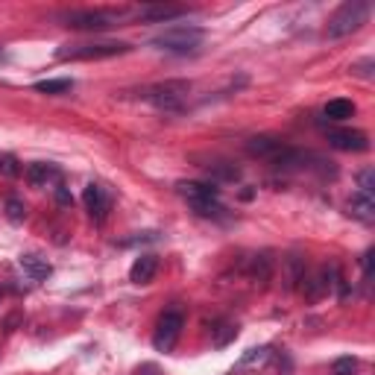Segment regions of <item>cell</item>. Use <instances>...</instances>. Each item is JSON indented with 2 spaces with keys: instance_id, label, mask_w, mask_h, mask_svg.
I'll return each instance as SVG.
<instances>
[{
  "instance_id": "obj_1",
  "label": "cell",
  "mask_w": 375,
  "mask_h": 375,
  "mask_svg": "<svg viewBox=\"0 0 375 375\" xmlns=\"http://www.w3.org/2000/svg\"><path fill=\"white\" fill-rule=\"evenodd\" d=\"M132 50L126 41H82V44H62L56 50V59L62 62H100L112 56H124Z\"/></svg>"
},
{
  "instance_id": "obj_2",
  "label": "cell",
  "mask_w": 375,
  "mask_h": 375,
  "mask_svg": "<svg viewBox=\"0 0 375 375\" xmlns=\"http://www.w3.org/2000/svg\"><path fill=\"white\" fill-rule=\"evenodd\" d=\"M367 18H370V3H363V0H349V3H343L332 18H328L326 38H332V41L346 38L367 24Z\"/></svg>"
},
{
  "instance_id": "obj_3",
  "label": "cell",
  "mask_w": 375,
  "mask_h": 375,
  "mask_svg": "<svg viewBox=\"0 0 375 375\" xmlns=\"http://www.w3.org/2000/svg\"><path fill=\"white\" fill-rule=\"evenodd\" d=\"M203 38H205V32H203L200 27L176 24V27H168L164 32H159V36L152 38V44H156L159 50L179 53V56H185V53H194L196 47H200Z\"/></svg>"
},
{
  "instance_id": "obj_4",
  "label": "cell",
  "mask_w": 375,
  "mask_h": 375,
  "mask_svg": "<svg viewBox=\"0 0 375 375\" xmlns=\"http://www.w3.org/2000/svg\"><path fill=\"white\" fill-rule=\"evenodd\" d=\"M65 21V27L80 30V32H103L109 27H115L124 12H109V9H71V12L59 15Z\"/></svg>"
},
{
  "instance_id": "obj_5",
  "label": "cell",
  "mask_w": 375,
  "mask_h": 375,
  "mask_svg": "<svg viewBox=\"0 0 375 375\" xmlns=\"http://www.w3.org/2000/svg\"><path fill=\"white\" fill-rule=\"evenodd\" d=\"M188 91H191V85H188V82H161V85L147 88L144 97L152 106L164 109V112H182Z\"/></svg>"
},
{
  "instance_id": "obj_6",
  "label": "cell",
  "mask_w": 375,
  "mask_h": 375,
  "mask_svg": "<svg viewBox=\"0 0 375 375\" xmlns=\"http://www.w3.org/2000/svg\"><path fill=\"white\" fill-rule=\"evenodd\" d=\"M182 328H185V317L182 311H164L156 323V334H152V346L159 352H173L176 343L182 337Z\"/></svg>"
},
{
  "instance_id": "obj_7",
  "label": "cell",
  "mask_w": 375,
  "mask_h": 375,
  "mask_svg": "<svg viewBox=\"0 0 375 375\" xmlns=\"http://www.w3.org/2000/svg\"><path fill=\"white\" fill-rule=\"evenodd\" d=\"M326 138H328V147L343 150V152L370 150V138H367V132H361V129H328Z\"/></svg>"
},
{
  "instance_id": "obj_8",
  "label": "cell",
  "mask_w": 375,
  "mask_h": 375,
  "mask_svg": "<svg viewBox=\"0 0 375 375\" xmlns=\"http://www.w3.org/2000/svg\"><path fill=\"white\" fill-rule=\"evenodd\" d=\"M82 203H85V212L91 214L94 223H103L109 217V212H112V196L106 194L103 185H94V182L82 191Z\"/></svg>"
},
{
  "instance_id": "obj_9",
  "label": "cell",
  "mask_w": 375,
  "mask_h": 375,
  "mask_svg": "<svg viewBox=\"0 0 375 375\" xmlns=\"http://www.w3.org/2000/svg\"><path fill=\"white\" fill-rule=\"evenodd\" d=\"M299 291L305 299H323V296L332 291V267H323V270H317V273H305V279L299 282Z\"/></svg>"
},
{
  "instance_id": "obj_10",
  "label": "cell",
  "mask_w": 375,
  "mask_h": 375,
  "mask_svg": "<svg viewBox=\"0 0 375 375\" xmlns=\"http://www.w3.org/2000/svg\"><path fill=\"white\" fill-rule=\"evenodd\" d=\"M27 182L32 188H50V185H62V170L56 164H47V161H32L27 168Z\"/></svg>"
},
{
  "instance_id": "obj_11",
  "label": "cell",
  "mask_w": 375,
  "mask_h": 375,
  "mask_svg": "<svg viewBox=\"0 0 375 375\" xmlns=\"http://www.w3.org/2000/svg\"><path fill=\"white\" fill-rule=\"evenodd\" d=\"M176 191H179L188 203H208V200H220V191L214 185H205V182H179L176 185Z\"/></svg>"
},
{
  "instance_id": "obj_12",
  "label": "cell",
  "mask_w": 375,
  "mask_h": 375,
  "mask_svg": "<svg viewBox=\"0 0 375 375\" xmlns=\"http://www.w3.org/2000/svg\"><path fill=\"white\" fill-rule=\"evenodd\" d=\"M156 273H159V258L147 252V255L135 258V264L129 267V282L132 284H150L156 279Z\"/></svg>"
},
{
  "instance_id": "obj_13",
  "label": "cell",
  "mask_w": 375,
  "mask_h": 375,
  "mask_svg": "<svg viewBox=\"0 0 375 375\" xmlns=\"http://www.w3.org/2000/svg\"><path fill=\"white\" fill-rule=\"evenodd\" d=\"M18 264H21V270H24L32 282H44V279H50V273H53L50 261L41 258V255H36V252H27V255H21Z\"/></svg>"
},
{
  "instance_id": "obj_14",
  "label": "cell",
  "mask_w": 375,
  "mask_h": 375,
  "mask_svg": "<svg viewBox=\"0 0 375 375\" xmlns=\"http://www.w3.org/2000/svg\"><path fill=\"white\" fill-rule=\"evenodd\" d=\"M247 150H249V156H258V159H267V161H273L279 152L284 150V144L279 138H270V135H255V138H249V144H247Z\"/></svg>"
},
{
  "instance_id": "obj_15",
  "label": "cell",
  "mask_w": 375,
  "mask_h": 375,
  "mask_svg": "<svg viewBox=\"0 0 375 375\" xmlns=\"http://www.w3.org/2000/svg\"><path fill=\"white\" fill-rule=\"evenodd\" d=\"M247 275L252 282H267L270 275H273V258H270V252H261V255H252L247 261Z\"/></svg>"
},
{
  "instance_id": "obj_16",
  "label": "cell",
  "mask_w": 375,
  "mask_h": 375,
  "mask_svg": "<svg viewBox=\"0 0 375 375\" xmlns=\"http://www.w3.org/2000/svg\"><path fill=\"white\" fill-rule=\"evenodd\" d=\"M349 214L363 220V223H372L375 220V196H367V194H355L349 200Z\"/></svg>"
},
{
  "instance_id": "obj_17",
  "label": "cell",
  "mask_w": 375,
  "mask_h": 375,
  "mask_svg": "<svg viewBox=\"0 0 375 375\" xmlns=\"http://www.w3.org/2000/svg\"><path fill=\"white\" fill-rule=\"evenodd\" d=\"M138 15L144 18V21H173V18H182L188 15V9L185 6H144V9H138Z\"/></svg>"
},
{
  "instance_id": "obj_18",
  "label": "cell",
  "mask_w": 375,
  "mask_h": 375,
  "mask_svg": "<svg viewBox=\"0 0 375 375\" xmlns=\"http://www.w3.org/2000/svg\"><path fill=\"white\" fill-rule=\"evenodd\" d=\"M323 115H326L328 120H334V124H343V120L355 117V103L343 100V97H337V100H328V103H326Z\"/></svg>"
},
{
  "instance_id": "obj_19",
  "label": "cell",
  "mask_w": 375,
  "mask_h": 375,
  "mask_svg": "<svg viewBox=\"0 0 375 375\" xmlns=\"http://www.w3.org/2000/svg\"><path fill=\"white\" fill-rule=\"evenodd\" d=\"M205 173L212 176V182H238L240 179V170L229 161H214V164H205Z\"/></svg>"
},
{
  "instance_id": "obj_20",
  "label": "cell",
  "mask_w": 375,
  "mask_h": 375,
  "mask_svg": "<svg viewBox=\"0 0 375 375\" xmlns=\"http://www.w3.org/2000/svg\"><path fill=\"white\" fill-rule=\"evenodd\" d=\"M288 288H299V282L305 279V258L302 255H288Z\"/></svg>"
},
{
  "instance_id": "obj_21",
  "label": "cell",
  "mask_w": 375,
  "mask_h": 375,
  "mask_svg": "<svg viewBox=\"0 0 375 375\" xmlns=\"http://www.w3.org/2000/svg\"><path fill=\"white\" fill-rule=\"evenodd\" d=\"M73 88V82L71 80H44V82H36V91H41V94H68Z\"/></svg>"
},
{
  "instance_id": "obj_22",
  "label": "cell",
  "mask_w": 375,
  "mask_h": 375,
  "mask_svg": "<svg viewBox=\"0 0 375 375\" xmlns=\"http://www.w3.org/2000/svg\"><path fill=\"white\" fill-rule=\"evenodd\" d=\"M191 208H194V212H196V214H200V217H214V220H220V217H226V208H223V205H220L217 200H208V203H194Z\"/></svg>"
},
{
  "instance_id": "obj_23",
  "label": "cell",
  "mask_w": 375,
  "mask_h": 375,
  "mask_svg": "<svg viewBox=\"0 0 375 375\" xmlns=\"http://www.w3.org/2000/svg\"><path fill=\"white\" fill-rule=\"evenodd\" d=\"M6 217L12 220V223H21V220H27V205L18 200V196H9L6 200Z\"/></svg>"
},
{
  "instance_id": "obj_24",
  "label": "cell",
  "mask_w": 375,
  "mask_h": 375,
  "mask_svg": "<svg viewBox=\"0 0 375 375\" xmlns=\"http://www.w3.org/2000/svg\"><path fill=\"white\" fill-rule=\"evenodd\" d=\"M358 188H361L358 194L375 196V170H372V168H367V170H361V173H358Z\"/></svg>"
},
{
  "instance_id": "obj_25",
  "label": "cell",
  "mask_w": 375,
  "mask_h": 375,
  "mask_svg": "<svg viewBox=\"0 0 375 375\" xmlns=\"http://www.w3.org/2000/svg\"><path fill=\"white\" fill-rule=\"evenodd\" d=\"M358 372V361L355 358H337L334 363H332V375H355Z\"/></svg>"
},
{
  "instance_id": "obj_26",
  "label": "cell",
  "mask_w": 375,
  "mask_h": 375,
  "mask_svg": "<svg viewBox=\"0 0 375 375\" xmlns=\"http://www.w3.org/2000/svg\"><path fill=\"white\" fill-rule=\"evenodd\" d=\"M0 173L9 176V179H15V176H21V164L15 156H0Z\"/></svg>"
},
{
  "instance_id": "obj_27",
  "label": "cell",
  "mask_w": 375,
  "mask_h": 375,
  "mask_svg": "<svg viewBox=\"0 0 375 375\" xmlns=\"http://www.w3.org/2000/svg\"><path fill=\"white\" fill-rule=\"evenodd\" d=\"M235 337H238V326L223 323V326H220V334L214 337V346H217V349H223V346L229 343V340H235Z\"/></svg>"
},
{
  "instance_id": "obj_28",
  "label": "cell",
  "mask_w": 375,
  "mask_h": 375,
  "mask_svg": "<svg viewBox=\"0 0 375 375\" xmlns=\"http://www.w3.org/2000/svg\"><path fill=\"white\" fill-rule=\"evenodd\" d=\"M270 355V349L267 346H258V349H249L244 358H240V367H249V363H261V361H267Z\"/></svg>"
},
{
  "instance_id": "obj_29",
  "label": "cell",
  "mask_w": 375,
  "mask_h": 375,
  "mask_svg": "<svg viewBox=\"0 0 375 375\" xmlns=\"http://www.w3.org/2000/svg\"><path fill=\"white\" fill-rule=\"evenodd\" d=\"M372 68H375V62L372 59H363V62H358V65H352V76H363V80H370L372 76Z\"/></svg>"
},
{
  "instance_id": "obj_30",
  "label": "cell",
  "mask_w": 375,
  "mask_h": 375,
  "mask_svg": "<svg viewBox=\"0 0 375 375\" xmlns=\"http://www.w3.org/2000/svg\"><path fill=\"white\" fill-rule=\"evenodd\" d=\"M56 203L59 205H73V196L68 194V188L65 185H56Z\"/></svg>"
},
{
  "instance_id": "obj_31",
  "label": "cell",
  "mask_w": 375,
  "mask_h": 375,
  "mask_svg": "<svg viewBox=\"0 0 375 375\" xmlns=\"http://www.w3.org/2000/svg\"><path fill=\"white\" fill-rule=\"evenodd\" d=\"M361 264H363V273H367V275H372V249H367V252H363Z\"/></svg>"
},
{
  "instance_id": "obj_32",
  "label": "cell",
  "mask_w": 375,
  "mask_h": 375,
  "mask_svg": "<svg viewBox=\"0 0 375 375\" xmlns=\"http://www.w3.org/2000/svg\"><path fill=\"white\" fill-rule=\"evenodd\" d=\"M135 375H159V367H156V363H141Z\"/></svg>"
}]
</instances>
